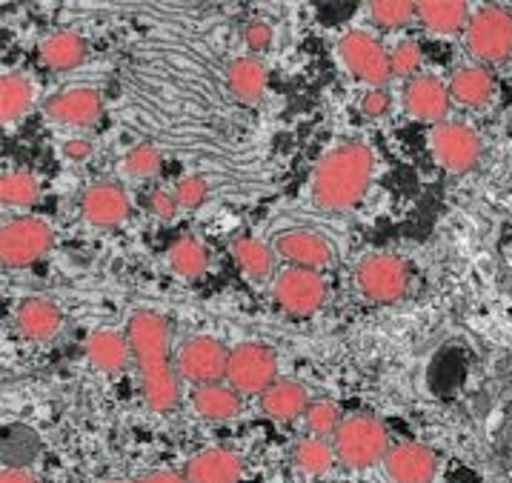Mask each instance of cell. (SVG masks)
Masks as SVG:
<instances>
[{
	"mask_svg": "<svg viewBox=\"0 0 512 483\" xmlns=\"http://www.w3.org/2000/svg\"><path fill=\"white\" fill-rule=\"evenodd\" d=\"M278 255L295 266V269H309V272H318V269H327L332 263V249L329 243L309 232V229H289L278 238Z\"/></svg>",
	"mask_w": 512,
	"mask_h": 483,
	"instance_id": "obj_16",
	"label": "cell"
},
{
	"mask_svg": "<svg viewBox=\"0 0 512 483\" xmlns=\"http://www.w3.org/2000/svg\"><path fill=\"white\" fill-rule=\"evenodd\" d=\"M304 423H307V429L312 432V438H327L332 435L335 438V432L341 429V412H338V406L332 401H312L309 403L307 415H304Z\"/></svg>",
	"mask_w": 512,
	"mask_h": 483,
	"instance_id": "obj_31",
	"label": "cell"
},
{
	"mask_svg": "<svg viewBox=\"0 0 512 483\" xmlns=\"http://www.w3.org/2000/svg\"><path fill=\"white\" fill-rule=\"evenodd\" d=\"M86 58V43L75 32H55L41 43V63L49 69H75Z\"/></svg>",
	"mask_w": 512,
	"mask_h": 483,
	"instance_id": "obj_25",
	"label": "cell"
},
{
	"mask_svg": "<svg viewBox=\"0 0 512 483\" xmlns=\"http://www.w3.org/2000/svg\"><path fill=\"white\" fill-rule=\"evenodd\" d=\"M35 101V86L23 75H3L0 81V115L3 123H15Z\"/></svg>",
	"mask_w": 512,
	"mask_h": 483,
	"instance_id": "obj_26",
	"label": "cell"
},
{
	"mask_svg": "<svg viewBox=\"0 0 512 483\" xmlns=\"http://www.w3.org/2000/svg\"><path fill=\"white\" fill-rule=\"evenodd\" d=\"M86 355H89V363L101 372H121L129 363V355H132V346H129V338L126 335H118L112 329H101L95 332L89 343H86Z\"/></svg>",
	"mask_w": 512,
	"mask_h": 483,
	"instance_id": "obj_24",
	"label": "cell"
},
{
	"mask_svg": "<svg viewBox=\"0 0 512 483\" xmlns=\"http://www.w3.org/2000/svg\"><path fill=\"white\" fill-rule=\"evenodd\" d=\"M355 283L361 295L375 303H395L407 295V266L401 258L392 255H372L364 258L355 269Z\"/></svg>",
	"mask_w": 512,
	"mask_h": 483,
	"instance_id": "obj_8",
	"label": "cell"
},
{
	"mask_svg": "<svg viewBox=\"0 0 512 483\" xmlns=\"http://www.w3.org/2000/svg\"><path fill=\"white\" fill-rule=\"evenodd\" d=\"M244 475V461L229 449H204L189 458L184 469L186 483H238Z\"/></svg>",
	"mask_w": 512,
	"mask_h": 483,
	"instance_id": "obj_17",
	"label": "cell"
},
{
	"mask_svg": "<svg viewBox=\"0 0 512 483\" xmlns=\"http://www.w3.org/2000/svg\"><path fill=\"white\" fill-rule=\"evenodd\" d=\"M375 155L372 149L358 141L341 143L329 149L318 161L309 183V198L324 212H349L352 206L364 198V192L372 183Z\"/></svg>",
	"mask_w": 512,
	"mask_h": 483,
	"instance_id": "obj_2",
	"label": "cell"
},
{
	"mask_svg": "<svg viewBox=\"0 0 512 483\" xmlns=\"http://www.w3.org/2000/svg\"><path fill=\"white\" fill-rule=\"evenodd\" d=\"M292 461L307 475H324L335 466L338 455H335V446H329L324 438H304V441L295 443Z\"/></svg>",
	"mask_w": 512,
	"mask_h": 483,
	"instance_id": "obj_28",
	"label": "cell"
},
{
	"mask_svg": "<svg viewBox=\"0 0 512 483\" xmlns=\"http://www.w3.org/2000/svg\"><path fill=\"white\" fill-rule=\"evenodd\" d=\"M390 63L395 78H410V75L418 72V66H421V46L415 41H401L392 49Z\"/></svg>",
	"mask_w": 512,
	"mask_h": 483,
	"instance_id": "obj_34",
	"label": "cell"
},
{
	"mask_svg": "<svg viewBox=\"0 0 512 483\" xmlns=\"http://www.w3.org/2000/svg\"><path fill=\"white\" fill-rule=\"evenodd\" d=\"M92 152H95V143L86 141V138H69V141L63 143V155L69 161H86Z\"/></svg>",
	"mask_w": 512,
	"mask_h": 483,
	"instance_id": "obj_39",
	"label": "cell"
},
{
	"mask_svg": "<svg viewBox=\"0 0 512 483\" xmlns=\"http://www.w3.org/2000/svg\"><path fill=\"white\" fill-rule=\"evenodd\" d=\"M189 401L204 421H232L241 412V395L232 386H221V383L195 386Z\"/></svg>",
	"mask_w": 512,
	"mask_h": 483,
	"instance_id": "obj_22",
	"label": "cell"
},
{
	"mask_svg": "<svg viewBox=\"0 0 512 483\" xmlns=\"http://www.w3.org/2000/svg\"><path fill=\"white\" fill-rule=\"evenodd\" d=\"M175 201L181 209H198L206 201V181L198 175H189L175 186Z\"/></svg>",
	"mask_w": 512,
	"mask_h": 483,
	"instance_id": "obj_35",
	"label": "cell"
},
{
	"mask_svg": "<svg viewBox=\"0 0 512 483\" xmlns=\"http://www.w3.org/2000/svg\"><path fill=\"white\" fill-rule=\"evenodd\" d=\"M0 483H38L35 475L29 469H21V466H6L3 475H0Z\"/></svg>",
	"mask_w": 512,
	"mask_h": 483,
	"instance_id": "obj_41",
	"label": "cell"
},
{
	"mask_svg": "<svg viewBox=\"0 0 512 483\" xmlns=\"http://www.w3.org/2000/svg\"><path fill=\"white\" fill-rule=\"evenodd\" d=\"M166 258H169L172 272H175V275H181V278H201V275L206 272V266H209V255H206V249L198 241H192V238H184V241L172 243Z\"/></svg>",
	"mask_w": 512,
	"mask_h": 483,
	"instance_id": "obj_29",
	"label": "cell"
},
{
	"mask_svg": "<svg viewBox=\"0 0 512 483\" xmlns=\"http://www.w3.org/2000/svg\"><path fill=\"white\" fill-rule=\"evenodd\" d=\"M63 326V312L58 309V303L43 301V298H32L23 301L15 309V329L18 335L26 341H52Z\"/></svg>",
	"mask_w": 512,
	"mask_h": 483,
	"instance_id": "obj_18",
	"label": "cell"
},
{
	"mask_svg": "<svg viewBox=\"0 0 512 483\" xmlns=\"http://www.w3.org/2000/svg\"><path fill=\"white\" fill-rule=\"evenodd\" d=\"M390 103L392 98L387 89H369L367 95H364V101H361V112L367 118H384L390 112Z\"/></svg>",
	"mask_w": 512,
	"mask_h": 483,
	"instance_id": "obj_36",
	"label": "cell"
},
{
	"mask_svg": "<svg viewBox=\"0 0 512 483\" xmlns=\"http://www.w3.org/2000/svg\"><path fill=\"white\" fill-rule=\"evenodd\" d=\"M38 195H41V183L35 181V175H29V172H9L0 181V201H3V206H12V209L32 206L38 201Z\"/></svg>",
	"mask_w": 512,
	"mask_h": 483,
	"instance_id": "obj_30",
	"label": "cell"
},
{
	"mask_svg": "<svg viewBox=\"0 0 512 483\" xmlns=\"http://www.w3.org/2000/svg\"><path fill=\"white\" fill-rule=\"evenodd\" d=\"M415 18L430 32L455 35L461 29L467 32L470 12H467V3H461V0H421V3H415Z\"/></svg>",
	"mask_w": 512,
	"mask_h": 483,
	"instance_id": "obj_21",
	"label": "cell"
},
{
	"mask_svg": "<svg viewBox=\"0 0 512 483\" xmlns=\"http://www.w3.org/2000/svg\"><path fill=\"white\" fill-rule=\"evenodd\" d=\"M275 301L289 315L307 318L312 312H318L327 301V283L318 272L289 266L275 281Z\"/></svg>",
	"mask_w": 512,
	"mask_h": 483,
	"instance_id": "obj_11",
	"label": "cell"
},
{
	"mask_svg": "<svg viewBox=\"0 0 512 483\" xmlns=\"http://www.w3.org/2000/svg\"><path fill=\"white\" fill-rule=\"evenodd\" d=\"M126 338L132 346V358L141 369L144 401L152 412L166 415L181 403L178 369L169 361V326L158 312H135L126 326Z\"/></svg>",
	"mask_w": 512,
	"mask_h": 483,
	"instance_id": "obj_1",
	"label": "cell"
},
{
	"mask_svg": "<svg viewBox=\"0 0 512 483\" xmlns=\"http://www.w3.org/2000/svg\"><path fill=\"white\" fill-rule=\"evenodd\" d=\"M369 15L384 29H398V26H404V23H410L415 18V3H407V0H375V3H369Z\"/></svg>",
	"mask_w": 512,
	"mask_h": 483,
	"instance_id": "obj_32",
	"label": "cell"
},
{
	"mask_svg": "<svg viewBox=\"0 0 512 483\" xmlns=\"http://www.w3.org/2000/svg\"><path fill=\"white\" fill-rule=\"evenodd\" d=\"M112 483H186L184 475L178 472H149L144 478H132V481H112Z\"/></svg>",
	"mask_w": 512,
	"mask_h": 483,
	"instance_id": "obj_40",
	"label": "cell"
},
{
	"mask_svg": "<svg viewBox=\"0 0 512 483\" xmlns=\"http://www.w3.org/2000/svg\"><path fill=\"white\" fill-rule=\"evenodd\" d=\"M226 366H229L226 346L209 335L189 338L178 352V372L184 381L195 383V386H209V383L226 378Z\"/></svg>",
	"mask_w": 512,
	"mask_h": 483,
	"instance_id": "obj_10",
	"label": "cell"
},
{
	"mask_svg": "<svg viewBox=\"0 0 512 483\" xmlns=\"http://www.w3.org/2000/svg\"><path fill=\"white\" fill-rule=\"evenodd\" d=\"M384 469L392 483H432L438 472V458L424 443H398L387 452Z\"/></svg>",
	"mask_w": 512,
	"mask_h": 483,
	"instance_id": "obj_15",
	"label": "cell"
},
{
	"mask_svg": "<svg viewBox=\"0 0 512 483\" xmlns=\"http://www.w3.org/2000/svg\"><path fill=\"white\" fill-rule=\"evenodd\" d=\"M101 95L95 89H86V86H75V89H66L52 95L49 101L43 103V112L46 118L61 126H92V123L101 118Z\"/></svg>",
	"mask_w": 512,
	"mask_h": 483,
	"instance_id": "obj_12",
	"label": "cell"
},
{
	"mask_svg": "<svg viewBox=\"0 0 512 483\" xmlns=\"http://www.w3.org/2000/svg\"><path fill=\"white\" fill-rule=\"evenodd\" d=\"M244 38L246 46H249L252 52H264V49H269V43H272V29H269L267 23L255 21L246 26Z\"/></svg>",
	"mask_w": 512,
	"mask_h": 483,
	"instance_id": "obj_38",
	"label": "cell"
},
{
	"mask_svg": "<svg viewBox=\"0 0 512 483\" xmlns=\"http://www.w3.org/2000/svg\"><path fill=\"white\" fill-rule=\"evenodd\" d=\"M450 103V89L438 81V78H430V75L412 78L404 86V109H407V115L415 118V121L435 123L438 126V123L450 115Z\"/></svg>",
	"mask_w": 512,
	"mask_h": 483,
	"instance_id": "obj_13",
	"label": "cell"
},
{
	"mask_svg": "<svg viewBox=\"0 0 512 483\" xmlns=\"http://www.w3.org/2000/svg\"><path fill=\"white\" fill-rule=\"evenodd\" d=\"M432 158L452 175H464L481 158V138L467 123H438L430 132Z\"/></svg>",
	"mask_w": 512,
	"mask_h": 483,
	"instance_id": "obj_9",
	"label": "cell"
},
{
	"mask_svg": "<svg viewBox=\"0 0 512 483\" xmlns=\"http://www.w3.org/2000/svg\"><path fill=\"white\" fill-rule=\"evenodd\" d=\"M467 49L481 63H501L512 58V12L501 6L478 9L467 23Z\"/></svg>",
	"mask_w": 512,
	"mask_h": 483,
	"instance_id": "obj_4",
	"label": "cell"
},
{
	"mask_svg": "<svg viewBox=\"0 0 512 483\" xmlns=\"http://www.w3.org/2000/svg\"><path fill=\"white\" fill-rule=\"evenodd\" d=\"M338 55H341L344 66L358 81L369 83L375 89H381L392 78V63L387 49L375 41L369 32H361V29L347 32L338 41Z\"/></svg>",
	"mask_w": 512,
	"mask_h": 483,
	"instance_id": "obj_7",
	"label": "cell"
},
{
	"mask_svg": "<svg viewBox=\"0 0 512 483\" xmlns=\"http://www.w3.org/2000/svg\"><path fill=\"white\" fill-rule=\"evenodd\" d=\"M335 455L347 469H372L375 463H381L390 452V435L384 429V423L369 415H349L341 423V429L332 438Z\"/></svg>",
	"mask_w": 512,
	"mask_h": 483,
	"instance_id": "obj_3",
	"label": "cell"
},
{
	"mask_svg": "<svg viewBox=\"0 0 512 483\" xmlns=\"http://www.w3.org/2000/svg\"><path fill=\"white\" fill-rule=\"evenodd\" d=\"M149 212H155L161 221H172L175 218V212H178V201H175V195H169L164 189H155L152 195H149Z\"/></svg>",
	"mask_w": 512,
	"mask_h": 483,
	"instance_id": "obj_37",
	"label": "cell"
},
{
	"mask_svg": "<svg viewBox=\"0 0 512 483\" xmlns=\"http://www.w3.org/2000/svg\"><path fill=\"white\" fill-rule=\"evenodd\" d=\"M232 252H235L238 266L244 269L252 281H264V278L272 275L275 258H272V249L264 241H258V238H241V241H235Z\"/></svg>",
	"mask_w": 512,
	"mask_h": 483,
	"instance_id": "obj_27",
	"label": "cell"
},
{
	"mask_svg": "<svg viewBox=\"0 0 512 483\" xmlns=\"http://www.w3.org/2000/svg\"><path fill=\"white\" fill-rule=\"evenodd\" d=\"M261 409L264 415L275 418V421H295L301 415H307L309 409V392L307 386L298 381H275L267 392L261 395Z\"/></svg>",
	"mask_w": 512,
	"mask_h": 483,
	"instance_id": "obj_20",
	"label": "cell"
},
{
	"mask_svg": "<svg viewBox=\"0 0 512 483\" xmlns=\"http://www.w3.org/2000/svg\"><path fill=\"white\" fill-rule=\"evenodd\" d=\"M495 95V78L484 66H467L452 75L450 98L467 109H481Z\"/></svg>",
	"mask_w": 512,
	"mask_h": 483,
	"instance_id": "obj_23",
	"label": "cell"
},
{
	"mask_svg": "<svg viewBox=\"0 0 512 483\" xmlns=\"http://www.w3.org/2000/svg\"><path fill=\"white\" fill-rule=\"evenodd\" d=\"M226 381L238 395H264L278 381L275 352L264 343H241L229 352Z\"/></svg>",
	"mask_w": 512,
	"mask_h": 483,
	"instance_id": "obj_5",
	"label": "cell"
},
{
	"mask_svg": "<svg viewBox=\"0 0 512 483\" xmlns=\"http://www.w3.org/2000/svg\"><path fill=\"white\" fill-rule=\"evenodd\" d=\"M164 166V155L155 149V146H135L126 158H123V169H126V175L129 178H138V181H144V178H152V175H158V169Z\"/></svg>",
	"mask_w": 512,
	"mask_h": 483,
	"instance_id": "obj_33",
	"label": "cell"
},
{
	"mask_svg": "<svg viewBox=\"0 0 512 483\" xmlns=\"http://www.w3.org/2000/svg\"><path fill=\"white\" fill-rule=\"evenodd\" d=\"M226 86L238 101L255 106L267 92V66L252 55L235 58L226 66Z\"/></svg>",
	"mask_w": 512,
	"mask_h": 483,
	"instance_id": "obj_19",
	"label": "cell"
},
{
	"mask_svg": "<svg viewBox=\"0 0 512 483\" xmlns=\"http://www.w3.org/2000/svg\"><path fill=\"white\" fill-rule=\"evenodd\" d=\"M52 243H55V232L41 218H15V221L3 223V232H0L3 266L21 269V266L41 261L52 249Z\"/></svg>",
	"mask_w": 512,
	"mask_h": 483,
	"instance_id": "obj_6",
	"label": "cell"
},
{
	"mask_svg": "<svg viewBox=\"0 0 512 483\" xmlns=\"http://www.w3.org/2000/svg\"><path fill=\"white\" fill-rule=\"evenodd\" d=\"M81 212L98 229H115L129 218V198L118 183H92L81 198Z\"/></svg>",
	"mask_w": 512,
	"mask_h": 483,
	"instance_id": "obj_14",
	"label": "cell"
}]
</instances>
